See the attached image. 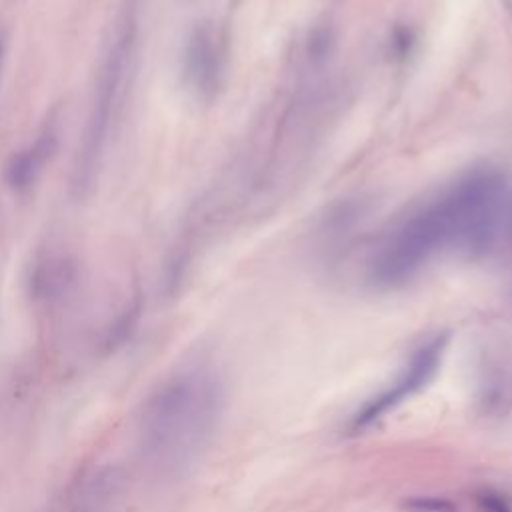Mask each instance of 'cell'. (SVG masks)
Masks as SVG:
<instances>
[{
  "label": "cell",
  "mask_w": 512,
  "mask_h": 512,
  "mask_svg": "<svg viewBox=\"0 0 512 512\" xmlns=\"http://www.w3.org/2000/svg\"><path fill=\"white\" fill-rule=\"evenodd\" d=\"M512 246V182L494 168H476L410 210L378 242L370 282L380 290L410 284L440 254L486 258Z\"/></svg>",
  "instance_id": "1"
},
{
  "label": "cell",
  "mask_w": 512,
  "mask_h": 512,
  "mask_svg": "<svg viewBox=\"0 0 512 512\" xmlns=\"http://www.w3.org/2000/svg\"><path fill=\"white\" fill-rule=\"evenodd\" d=\"M224 406V378L212 364L188 362L174 368L140 404L134 424L140 462L162 478L188 472L214 440Z\"/></svg>",
  "instance_id": "2"
},
{
  "label": "cell",
  "mask_w": 512,
  "mask_h": 512,
  "mask_svg": "<svg viewBox=\"0 0 512 512\" xmlns=\"http://www.w3.org/2000/svg\"><path fill=\"white\" fill-rule=\"evenodd\" d=\"M136 30H138L136 0H130L120 16L116 36L100 66L92 106L88 112L84 134H82V144L78 148V156L74 162L72 188L76 196H86L98 174L104 148L108 142L114 110L118 106L122 84L134 52Z\"/></svg>",
  "instance_id": "3"
},
{
  "label": "cell",
  "mask_w": 512,
  "mask_h": 512,
  "mask_svg": "<svg viewBox=\"0 0 512 512\" xmlns=\"http://www.w3.org/2000/svg\"><path fill=\"white\" fill-rule=\"evenodd\" d=\"M450 344L448 332H436L422 340L406 356L394 378H390L376 394L368 396L352 414L346 424L350 434H362L372 426L386 420L414 396L430 386L442 368Z\"/></svg>",
  "instance_id": "4"
},
{
  "label": "cell",
  "mask_w": 512,
  "mask_h": 512,
  "mask_svg": "<svg viewBox=\"0 0 512 512\" xmlns=\"http://www.w3.org/2000/svg\"><path fill=\"white\" fill-rule=\"evenodd\" d=\"M124 478L116 464L98 462L72 476L52 498L46 512H116Z\"/></svg>",
  "instance_id": "5"
},
{
  "label": "cell",
  "mask_w": 512,
  "mask_h": 512,
  "mask_svg": "<svg viewBox=\"0 0 512 512\" xmlns=\"http://www.w3.org/2000/svg\"><path fill=\"white\" fill-rule=\"evenodd\" d=\"M182 70L186 84L200 96L212 98L222 76V48L212 24L202 22L192 28L184 46Z\"/></svg>",
  "instance_id": "6"
},
{
  "label": "cell",
  "mask_w": 512,
  "mask_h": 512,
  "mask_svg": "<svg viewBox=\"0 0 512 512\" xmlns=\"http://www.w3.org/2000/svg\"><path fill=\"white\" fill-rule=\"evenodd\" d=\"M58 118L50 116L24 148L16 150L4 168V180L10 190L26 192L44 170L46 162L58 146Z\"/></svg>",
  "instance_id": "7"
},
{
  "label": "cell",
  "mask_w": 512,
  "mask_h": 512,
  "mask_svg": "<svg viewBox=\"0 0 512 512\" xmlns=\"http://www.w3.org/2000/svg\"><path fill=\"white\" fill-rule=\"evenodd\" d=\"M478 404L484 416H506L512 410V370L488 366L478 380Z\"/></svg>",
  "instance_id": "8"
},
{
  "label": "cell",
  "mask_w": 512,
  "mask_h": 512,
  "mask_svg": "<svg viewBox=\"0 0 512 512\" xmlns=\"http://www.w3.org/2000/svg\"><path fill=\"white\" fill-rule=\"evenodd\" d=\"M138 320H140V298L134 296L130 302H126L122 306V310L106 326V330L102 334V342H100L102 350L112 352V350L120 348L136 330Z\"/></svg>",
  "instance_id": "9"
},
{
  "label": "cell",
  "mask_w": 512,
  "mask_h": 512,
  "mask_svg": "<svg viewBox=\"0 0 512 512\" xmlns=\"http://www.w3.org/2000/svg\"><path fill=\"white\" fill-rule=\"evenodd\" d=\"M478 512H512V494L494 484H482L472 494Z\"/></svg>",
  "instance_id": "10"
},
{
  "label": "cell",
  "mask_w": 512,
  "mask_h": 512,
  "mask_svg": "<svg viewBox=\"0 0 512 512\" xmlns=\"http://www.w3.org/2000/svg\"><path fill=\"white\" fill-rule=\"evenodd\" d=\"M402 506L406 512H458V504L440 494H412Z\"/></svg>",
  "instance_id": "11"
},
{
  "label": "cell",
  "mask_w": 512,
  "mask_h": 512,
  "mask_svg": "<svg viewBox=\"0 0 512 512\" xmlns=\"http://www.w3.org/2000/svg\"><path fill=\"white\" fill-rule=\"evenodd\" d=\"M4 54H6V36L0 30V70H2V62H4Z\"/></svg>",
  "instance_id": "12"
}]
</instances>
